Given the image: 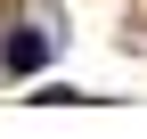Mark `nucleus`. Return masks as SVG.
<instances>
[{
	"instance_id": "nucleus-1",
	"label": "nucleus",
	"mask_w": 147,
	"mask_h": 139,
	"mask_svg": "<svg viewBox=\"0 0 147 139\" xmlns=\"http://www.w3.org/2000/svg\"><path fill=\"white\" fill-rule=\"evenodd\" d=\"M0 57H8V65H16V74H33V65H41V57H49V41H41V33H16V41H8V49H0Z\"/></svg>"
}]
</instances>
